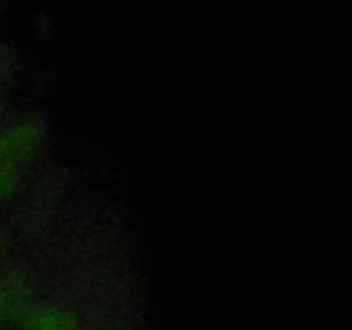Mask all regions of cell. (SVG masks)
I'll use <instances>...</instances> for the list:
<instances>
[{
    "label": "cell",
    "mask_w": 352,
    "mask_h": 330,
    "mask_svg": "<svg viewBox=\"0 0 352 330\" xmlns=\"http://www.w3.org/2000/svg\"><path fill=\"white\" fill-rule=\"evenodd\" d=\"M28 330H72V318L62 309H43L31 316Z\"/></svg>",
    "instance_id": "6da1fadb"
},
{
    "label": "cell",
    "mask_w": 352,
    "mask_h": 330,
    "mask_svg": "<svg viewBox=\"0 0 352 330\" xmlns=\"http://www.w3.org/2000/svg\"><path fill=\"white\" fill-rule=\"evenodd\" d=\"M9 306H10L9 298H7L6 292H3L2 289H0V323H2L3 320H6L7 313H9Z\"/></svg>",
    "instance_id": "7a4b0ae2"
},
{
    "label": "cell",
    "mask_w": 352,
    "mask_h": 330,
    "mask_svg": "<svg viewBox=\"0 0 352 330\" xmlns=\"http://www.w3.org/2000/svg\"><path fill=\"white\" fill-rule=\"evenodd\" d=\"M2 251H3V236L0 234V254H2Z\"/></svg>",
    "instance_id": "3957f363"
}]
</instances>
